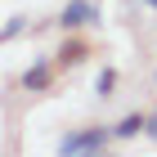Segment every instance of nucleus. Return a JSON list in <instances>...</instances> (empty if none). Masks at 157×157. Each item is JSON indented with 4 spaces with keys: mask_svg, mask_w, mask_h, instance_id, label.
<instances>
[{
    "mask_svg": "<svg viewBox=\"0 0 157 157\" xmlns=\"http://www.w3.org/2000/svg\"><path fill=\"white\" fill-rule=\"evenodd\" d=\"M112 144V130L108 126H76V130L59 135V153H103V148Z\"/></svg>",
    "mask_w": 157,
    "mask_h": 157,
    "instance_id": "1",
    "label": "nucleus"
},
{
    "mask_svg": "<svg viewBox=\"0 0 157 157\" xmlns=\"http://www.w3.org/2000/svg\"><path fill=\"white\" fill-rule=\"evenodd\" d=\"M99 23H103V9L94 0H67L54 18V27H63V32H85V27H99Z\"/></svg>",
    "mask_w": 157,
    "mask_h": 157,
    "instance_id": "2",
    "label": "nucleus"
},
{
    "mask_svg": "<svg viewBox=\"0 0 157 157\" xmlns=\"http://www.w3.org/2000/svg\"><path fill=\"white\" fill-rule=\"evenodd\" d=\"M54 76H59V67H54V59L49 54H36V59L23 67V76H18V85H23L27 94H49L54 90Z\"/></svg>",
    "mask_w": 157,
    "mask_h": 157,
    "instance_id": "3",
    "label": "nucleus"
},
{
    "mask_svg": "<svg viewBox=\"0 0 157 157\" xmlns=\"http://www.w3.org/2000/svg\"><path fill=\"white\" fill-rule=\"evenodd\" d=\"M90 54H94V45H90L85 36H76V32H67L63 45L54 49V67H59V72H72V67H81Z\"/></svg>",
    "mask_w": 157,
    "mask_h": 157,
    "instance_id": "4",
    "label": "nucleus"
},
{
    "mask_svg": "<svg viewBox=\"0 0 157 157\" xmlns=\"http://www.w3.org/2000/svg\"><path fill=\"white\" fill-rule=\"evenodd\" d=\"M112 130V144H130V139H139L144 135V112L135 108V112H126V117L117 121V126H108Z\"/></svg>",
    "mask_w": 157,
    "mask_h": 157,
    "instance_id": "5",
    "label": "nucleus"
},
{
    "mask_svg": "<svg viewBox=\"0 0 157 157\" xmlns=\"http://www.w3.org/2000/svg\"><path fill=\"white\" fill-rule=\"evenodd\" d=\"M27 27H32V18H27V13H13L9 23L0 27V45H9V40H18V36H27Z\"/></svg>",
    "mask_w": 157,
    "mask_h": 157,
    "instance_id": "6",
    "label": "nucleus"
},
{
    "mask_svg": "<svg viewBox=\"0 0 157 157\" xmlns=\"http://www.w3.org/2000/svg\"><path fill=\"white\" fill-rule=\"evenodd\" d=\"M94 94H99V99H112V94H117V67H103V72H99Z\"/></svg>",
    "mask_w": 157,
    "mask_h": 157,
    "instance_id": "7",
    "label": "nucleus"
},
{
    "mask_svg": "<svg viewBox=\"0 0 157 157\" xmlns=\"http://www.w3.org/2000/svg\"><path fill=\"white\" fill-rule=\"evenodd\" d=\"M144 135L157 144V112H144Z\"/></svg>",
    "mask_w": 157,
    "mask_h": 157,
    "instance_id": "8",
    "label": "nucleus"
},
{
    "mask_svg": "<svg viewBox=\"0 0 157 157\" xmlns=\"http://www.w3.org/2000/svg\"><path fill=\"white\" fill-rule=\"evenodd\" d=\"M139 5H144V9H157V0H139Z\"/></svg>",
    "mask_w": 157,
    "mask_h": 157,
    "instance_id": "9",
    "label": "nucleus"
},
{
    "mask_svg": "<svg viewBox=\"0 0 157 157\" xmlns=\"http://www.w3.org/2000/svg\"><path fill=\"white\" fill-rule=\"evenodd\" d=\"M153 85H157V72H153Z\"/></svg>",
    "mask_w": 157,
    "mask_h": 157,
    "instance_id": "10",
    "label": "nucleus"
}]
</instances>
